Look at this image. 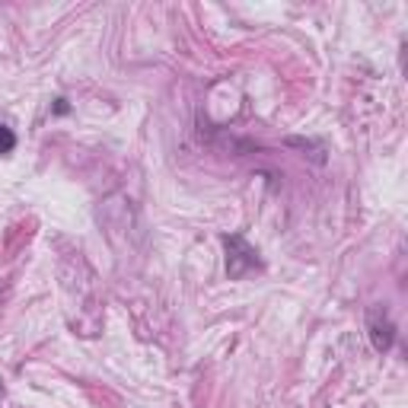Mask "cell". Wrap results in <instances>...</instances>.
<instances>
[{
    "label": "cell",
    "mask_w": 408,
    "mask_h": 408,
    "mask_svg": "<svg viewBox=\"0 0 408 408\" xmlns=\"http://www.w3.org/2000/svg\"><path fill=\"white\" fill-rule=\"evenodd\" d=\"M223 249H227V275H230V281H239V278H246L249 271L262 268L259 252L252 249V246L246 243L239 233H236V236H223Z\"/></svg>",
    "instance_id": "cell-1"
},
{
    "label": "cell",
    "mask_w": 408,
    "mask_h": 408,
    "mask_svg": "<svg viewBox=\"0 0 408 408\" xmlns=\"http://www.w3.org/2000/svg\"><path fill=\"white\" fill-rule=\"evenodd\" d=\"M367 335H370V345L377 348L380 354H386L396 345V322L389 319V313L383 306H370L367 309Z\"/></svg>",
    "instance_id": "cell-2"
},
{
    "label": "cell",
    "mask_w": 408,
    "mask_h": 408,
    "mask_svg": "<svg viewBox=\"0 0 408 408\" xmlns=\"http://www.w3.org/2000/svg\"><path fill=\"white\" fill-rule=\"evenodd\" d=\"M16 147V134L7 125H0V153H13Z\"/></svg>",
    "instance_id": "cell-3"
},
{
    "label": "cell",
    "mask_w": 408,
    "mask_h": 408,
    "mask_svg": "<svg viewBox=\"0 0 408 408\" xmlns=\"http://www.w3.org/2000/svg\"><path fill=\"white\" fill-rule=\"evenodd\" d=\"M67 109H71V105H67V99H55V112H58V115H64Z\"/></svg>",
    "instance_id": "cell-4"
}]
</instances>
